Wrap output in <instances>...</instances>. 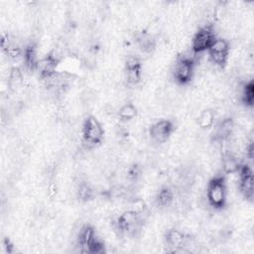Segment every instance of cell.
<instances>
[{
    "mask_svg": "<svg viewBox=\"0 0 254 254\" xmlns=\"http://www.w3.org/2000/svg\"><path fill=\"white\" fill-rule=\"evenodd\" d=\"M226 184L222 176L212 178L206 188V196L209 205L214 208H222L226 202Z\"/></svg>",
    "mask_w": 254,
    "mask_h": 254,
    "instance_id": "cell-1",
    "label": "cell"
},
{
    "mask_svg": "<svg viewBox=\"0 0 254 254\" xmlns=\"http://www.w3.org/2000/svg\"><path fill=\"white\" fill-rule=\"evenodd\" d=\"M95 238L96 236H95L94 229L89 225L83 226L80 229L78 234V245L80 247V251L84 253H88L89 247Z\"/></svg>",
    "mask_w": 254,
    "mask_h": 254,
    "instance_id": "cell-12",
    "label": "cell"
},
{
    "mask_svg": "<svg viewBox=\"0 0 254 254\" xmlns=\"http://www.w3.org/2000/svg\"><path fill=\"white\" fill-rule=\"evenodd\" d=\"M137 43L139 48L144 53H151L156 46L155 39L147 34H141L137 38Z\"/></svg>",
    "mask_w": 254,
    "mask_h": 254,
    "instance_id": "cell-17",
    "label": "cell"
},
{
    "mask_svg": "<svg viewBox=\"0 0 254 254\" xmlns=\"http://www.w3.org/2000/svg\"><path fill=\"white\" fill-rule=\"evenodd\" d=\"M58 64H59L58 57L54 53H50L46 57L39 60L36 70L39 72L42 78L50 79L57 73Z\"/></svg>",
    "mask_w": 254,
    "mask_h": 254,
    "instance_id": "cell-8",
    "label": "cell"
},
{
    "mask_svg": "<svg viewBox=\"0 0 254 254\" xmlns=\"http://www.w3.org/2000/svg\"><path fill=\"white\" fill-rule=\"evenodd\" d=\"M174 131L173 122L167 119L159 120L151 125L149 135L156 143H165Z\"/></svg>",
    "mask_w": 254,
    "mask_h": 254,
    "instance_id": "cell-7",
    "label": "cell"
},
{
    "mask_svg": "<svg viewBox=\"0 0 254 254\" xmlns=\"http://www.w3.org/2000/svg\"><path fill=\"white\" fill-rule=\"evenodd\" d=\"M234 129V122L231 118H224L219 125L216 128L215 131V136L214 139L215 140H219V141H224L226 139H228L230 137V135L232 134Z\"/></svg>",
    "mask_w": 254,
    "mask_h": 254,
    "instance_id": "cell-14",
    "label": "cell"
},
{
    "mask_svg": "<svg viewBox=\"0 0 254 254\" xmlns=\"http://www.w3.org/2000/svg\"><path fill=\"white\" fill-rule=\"evenodd\" d=\"M214 122V114L210 109L202 110L197 117V125L201 129H208Z\"/></svg>",
    "mask_w": 254,
    "mask_h": 254,
    "instance_id": "cell-18",
    "label": "cell"
},
{
    "mask_svg": "<svg viewBox=\"0 0 254 254\" xmlns=\"http://www.w3.org/2000/svg\"><path fill=\"white\" fill-rule=\"evenodd\" d=\"M194 62L193 59L188 56H182L178 59L175 68L174 77L177 82L181 84H186L190 82L193 76Z\"/></svg>",
    "mask_w": 254,
    "mask_h": 254,
    "instance_id": "cell-4",
    "label": "cell"
},
{
    "mask_svg": "<svg viewBox=\"0 0 254 254\" xmlns=\"http://www.w3.org/2000/svg\"><path fill=\"white\" fill-rule=\"evenodd\" d=\"M241 99L243 103L247 106H252L253 105V100H254V84L253 81L250 80L249 82L245 83L242 88L241 92Z\"/></svg>",
    "mask_w": 254,
    "mask_h": 254,
    "instance_id": "cell-19",
    "label": "cell"
},
{
    "mask_svg": "<svg viewBox=\"0 0 254 254\" xmlns=\"http://www.w3.org/2000/svg\"><path fill=\"white\" fill-rule=\"evenodd\" d=\"M92 189L86 183H80L76 190L77 197L80 201H87L92 197Z\"/></svg>",
    "mask_w": 254,
    "mask_h": 254,
    "instance_id": "cell-21",
    "label": "cell"
},
{
    "mask_svg": "<svg viewBox=\"0 0 254 254\" xmlns=\"http://www.w3.org/2000/svg\"><path fill=\"white\" fill-rule=\"evenodd\" d=\"M222 169L225 174H234L238 172L240 164L237 159L230 153H226L222 156Z\"/></svg>",
    "mask_w": 254,
    "mask_h": 254,
    "instance_id": "cell-15",
    "label": "cell"
},
{
    "mask_svg": "<svg viewBox=\"0 0 254 254\" xmlns=\"http://www.w3.org/2000/svg\"><path fill=\"white\" fill-rule=\"evenodd\" d=\"M137 114V109L135 107L134 104L132 103H125L123 104L118 111V116L121 120H125V121H129L132 120Z\"/></svg>",
    "mask_w": 254,
    "mask_h": 254,
    "instance_id": "cell-20",
    "label": "cell"
},
{
    "mask_svg": "<svg viewBox=\"0 0 254 254\" xmlns=\"http://www.w3.org/2000/svg\"><path fill=\"white\" fill-rule=\"evenodd\" d=\"M139 174H140L139 169H138V167H136V166L130 168V170L128 171V176H129V178L132 179V180H136V179L139 177Z\"/></svg>",
    "mask_w": 254,
    "mask_h": 254,
    "instance_id": "cell-23",
    "label": "cell"
},
{
    "mask_svg": "<svg viewBox=\"0 0 254 254\" xmlns=\"http://www.w3.org/2000/svg\"><path fill=\"white\" fill-rule=\"evenodd\" d=\"M174 198H175V193L172 190V189L165 187V188L161 189V190L158 192L157 204L162 207L169 206L173 202Z\"/></svg>",
    "mask_w": 254,
    "mask_h": 254,
    "instance_id": "cell-16",
    "label": "cell"
},
{
    "mask_svg": "<svg viewBox=\"0 0 254 254\" xmlns=\"http://www.w3.org/2000/svg\"><path fill=\"white\" fill-rule=\"evenodd\" d=\"M23 60L28 69L36 70L37 64L39 63V59H38V49L35 44L30 43L29 45L26 46L23 52Z\"/></svg>",
    "mask_w": 254,
    "mask_h": 254,
    "instance_id": "cell-13",
    "label": "cell"
},
{
    "mask_svg": "<svg viewBox=\"0 0 254 254\" xmlns=\"http://www.w3.org/2000/svg\"><path fill=\"white\" fill-rule=\"evenodd\" d=\"M22 81H23V76H22L21 70L16 66L12 67L9 73V80H8L9 87L11 88L18 87L22 83Z\"/></svg>",
    "mask_w": 254,
    "mask_h": 254,
    "instance_id": "cell-22",
    "label": "cell"
},
{
    "mask_svg": "<svg viewBox=\"0 0 254 254\" xmlns=\"http://www.w3.org/2000/svg\"><path fill=\"white\" fill-rule=\"evenodd\" d=\"M82 137L88 145L95 146L101 142L103 138V128L95 117L88 116L84 120L82 125Z\"/></svg>",
    "mask_w": 254,
    "mask_h": 254,
    "instance_id": "cell-2",
    "label": "cell"
},
{
    "mask_svg": "<svg viewBox=\"0 0 254 254\" xmlns=\"http://www.w3.org/2000/svg\"><path fill=\"white\" fill-rule=\"evenodd\" d=\"M239 190L245 198L253 197V175L249 166H240L239 170Z\"/></svg>",
    "mask_w": 254,
    "mask_h": 254,
    "instance_id": "cell-9",
    "label": "cell"
},
{
    "mask_svg": "<svg viewBox=\"0 0 254 254\" xmlns=\"http://www.w3.org/2000/svg\"><path fill=\"white\" fill-rule=\"evenodd\" d=\"M229 44L222 38H215L208 50L206 51L209 56V60L217 66L225 65L229 56Z\"/></svg>",
    "mask_w": 254,
    "mask_h": 254,
    "instance_id": "cell-3",
    "label": "cell"
},
{
    "mask_svg": "<svg viewBox=\"0 0 254 254\" xmlns=\"http://www.w3.org/2000/svg\"><path fill=\"white\" fill-rule=\"evenodd\" d=\"M215 34L211 26L201 27L191 40V50L194 54H200L208 50L215 39Z\"/></svg>",
    "mask_w": 254,
    "mask_h": 254,
    "instance_id": "cell-5",
    "label": "cell"
},
{
    "mask_svg": "<svg viewBox=\"0 0 254 254\" xmlns=\"http://www.w3.org/2000/svg\"><path fill=\"white\" fill-rule=\"evenodd\" d=\"M165 240L168 247L172 249V251L177 252L183 247H186L187 236L178 229H170L165 234Z\"/></svg>",
    "mask_w": 254,
    "mask_h": 254,
    "instance_id": "cell-11",
    "label": "cell"
},
{
    "mask_svg": "<svg viewBox=\"0 0 254 254\" xmlns=\"http://www.w3.org/2000/svg\"><path fill=\"white\" fill-rule=\"evenodd\" d=\"M126 78L131 84H137L141 80V63L137 57L130 56L125 62Z\"/></svg>",
    "mask_w": 254,
    "mask_h": 254,
    "instance_id": "cell-10",
    "label": "cell"
},
{
    "mask_svg": "<svg viewBox=\"0 0 254 254\" xmlns=\"http://www.w3.org/2000/svg\"><path fill=\"white\" fill-rule=\"evenodd\" d=\"M141 225V212L130 209L124 211L117 219V227L125 233H135Z\"/></svg>",
    "mask_w": 254,
    "mask_h": 254,
    "instance_id": "cell-6",
    "label": "cell"
}]
</instances>
